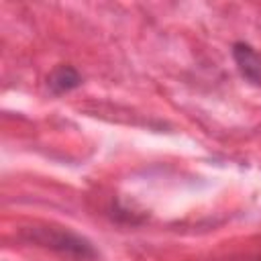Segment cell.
Here are the masks:
<instances>
[{"label":"cell","instance_id":"6da1fadb","mask_svg":"<svg viewBox=\"0 0 261 261\" xmlns=\"http://www.w3.org/2000/svg\"><path fill=\"white\" fill-rule=\"evenodd\" d=\"M20 239L24 243L43 247L53 251L55 255L69 261H96L98 251L90 239L84 234L57 224H35L20 230Z\"/></svg>","mask_w":261,"mask_h":261},{"label":"cell","instance_id":"7a4b0ae2","mask_svg":"<svg viewBox=\"0 0 261 261\" xmlns=\"http://www.w3.org/2000/svg\"><path fill=\"white\" fill-rule=\"evenodd\" d=\"M230 55L243 80H247L253 86H261V51H257L253 45L245 41H237L232 43Z\"/></svg>","mask_w":261,"mask_h":261},{"label":"cell","instance_id":"3957f363","mask_svg":"<svg viewBox=\"0 0 261 261\" xmlns=\"http://www.w3.org/2000/svg\"><path fill=\"white\" fill-rule=\"evenodd\" d=\"M80 86H82V73L69 63H61V65L53 67L51 73L47 75V90L53 96L73 92Z\"/></svg>","mask_w":261,"mask_h":261}]
</instances>
